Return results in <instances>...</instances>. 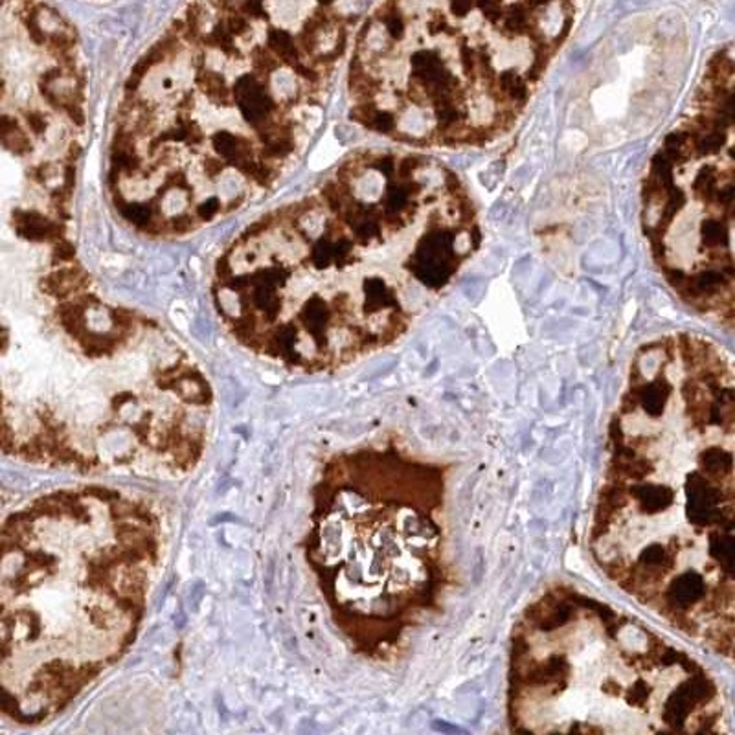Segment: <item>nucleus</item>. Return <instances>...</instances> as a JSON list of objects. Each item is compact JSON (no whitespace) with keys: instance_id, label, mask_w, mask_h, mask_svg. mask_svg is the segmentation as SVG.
Masks as SVG:
<instances>
[{"instance_id":"13","label":"nucleus","mask_w":735,"mask_h":735,"mask_svg":"<svg viewBox=\"0 0 735 735\" xmlns=\"http://www.w3.org/2000/svg\"><path fill=\"white\" fill-rule=\"evenodd\" d=\"M226 168L225 160L220 158H206L205 160V171L210 179H216L217 175L223 173V169Z\"/></svg>"},{"instance_id":"12","label":"nucleus","mask_w":735,"mask_h":735,"mask_svg":"<svg viewBox=\"0 0 735 735\" xmlns=\"http://www.w3.org/2000/svg\"><path fill=\"white\" fill-rule=\"evenodd\" d=\"M237 10L247 17L248 21H268L267 10L261 2H245V4L237 6Z\"/></svg>"},{"instance_id":"15","label":"nucleus","mask_w":735,"mask_h":735,"mask_svg":"<svg viewBox=\"0 0 735 735\" xmlns=\"http://www.w3.org/2000/svg\"><path fill=\"white\" fill-rule=\"evenodd\" d=\"M193 103H195V96L191 90H186L182 94V98L179 100V103H177V109L180 110V112H189V110L193 109Z\"/></svg>"},{"instance_id":"8","label":"nucleus","mask_w":735,"mask_h":735,"mask_svg":"<svg viewBox=\"0 0 735 735\" xmlns=\"http://www.w3.org/2000/svg\"><path fill=\"white\" fill-rule=\"evenodd\" d=\"M304 263H311L316 268H327L329 265H335V239L329 236L318 237L313 247H311L309 257Z\"/></svg>"},{"instance_id":"1","label":"nucleus","mask_w":735,"mask_h":735,"mask_svg":"<svg viewBox=\"0 0 735 735\" xmlns=\"http://www.w3.org/2000/svg\"><path fill=\"white\" fill-rule=\"evenodd\" d=\"M2 714L39 726L135 646L164 531L147 500L100 483L53 489L0 531Z\"/></svg>"},{"instance_id":"9","label":"nucleus","mask_w":735,"mask_h":735,"mask_svg":"<svg viewBox=\"0 0 735 735\" xmlns=\"http://www.w3.org/2000/svg\"><path fill=\"white\" fill-rule=\"evenodd\" d=\"M223 210H225V208L220 205V200L217 199V197H210V199H206L205 202H200L199 206H195L193 216L199 220H211Z\"/></svg>"},{"instance_id":"3","label":"nucleus","mask_w":735,"mask_h":735,"mask_svg":"<svg viewBox=\"0 0 735 735\" xmlns=\"http://www.w3.org/2000/svg\"><path fill=\"white\" fill-rule=\"evenodd\" d=\"M505 678L513 735H717L700 667L573 585H550L520 612Z\"/></svg>"},{"instance_id":"14","label":"nucleus","mask_w":735,"mask_h":735,"mask_svg":"<svg viewBox=\"0 0 735 735\" xmlns=\"http://www.w3.org/2000/svg\"><path fill=\"white\" fill-rule=\"evenodd\" d=\"M67 114H69L70 120L76 123L78 127H83L85 126V112H83V107L79 105V103H76V105H70L69 109L64 110Z\"/></svg>"},{"instance_id":"10","label":"nucleus","mask_w":735,"mask_h":735,"mask_svg":"<svg viewBox=\"0 0 735 735\" xmlns=\"http://www.w3.org/2000/svg\"><path fill=\"white\" fill-rule=\"evenodd\" d=\"M74 257H76V248H74L72 243L69 239H63L53 245L52 250V263L58 265V263H72Z\"/></svg>"},{"instance_id":"7","label":"nucleus","mask_w":735,"mask_h":735,"mask_svg":"<svg viewBox=\"0 0 735 735\" xmlns=\"http://www.w3.org/2000/svg\"><path fill=\"white\" fill-rule=\"evenodd\" d=\"M250 63H252V70L257 78L267 81L268 76H270L274 70L279 69L282 61H279L267 46L257 44V46L252 48V52H250Z\"/></svg>"},{"instance_id":"16","label":"nucleus","mask_w":735,"mask_h":735,"mask_svg":"<svg viewBox=\"0 0 735 735\" xmlns=\"http://www.w3.org/2000/svg\"><path fill=\"white\" fill-rule=\"evenodd\" d=\"M79 155H81V147H79L78 142H72L69 151H67V157H64V164H74L76 166V160L79 158Z\"/></svg>"},{"instance_id":"2","label":"nucleus","mask_w":735,"mask_h":735,"mask_svg":"<svg viewBox=\"0 0 735 735\" xmlns=\"http://www.w3.org/2000/svg\"><path fill=\"white\" fill-rule=\"evenodd\" d=\"M447 476L397 445L326 460L311 487L302 550L349 649L386 662L443 605Z\"/></svg>"},{"instance_id":"5","label":"nucleus","mask_w":735,"mask_h":735,"mask_svg":"<svg viewBox=\"0 0 735 735\" xmlns=\"http://www.w3.org/2000/svg\"><path fill=\"white\" fill-rule=\"evenodd\" d=\"M211 146L216 153L225 160L226 166L236 168L241 166L243 162L254 160V146L252 140L241 135H234L230 131H217L211 135Z\"/></svg>"},{"instance_id":"6","label":"nucleus","mask_w":735,"mask_h":735,"mask_svg":"<svg viewBox=\"0 0 735 735\" xmlns=\"http://www.w3.org/2000/svg\"><path fill=\"white\" fill-rule=\"evenodd\" d=\"M0 131H2V144L8 151H11L17 157H26L33 151V144L26 132L19 127L17 118L11 116H2L0 121Z\"/></svg>"},{"instance_id":"4","label":"nucleus","mask_w":735,"mask_h":735,"mask_svg":"<svg viewBox=\"0 0 735 735\" xmlns=\"http://www.w3.org/2000/svg\"><path fill=\"white\" fill-rule=\"evenodd\" d=\"M15 232L22 239L32 243H59L64 239V225L61 220H52L39 211L13 210L11 214Z\"/></svg>"},{"instance_id":"11","label":"nucleus","mask_w":735,"mask_h":735,"mask_svg":"<svg viewBox=\"0 0 735 735\" xmlns=\"http://www.w3.org/2000/svg\"><path fill=\"white\" fill-rule=\"evenodd\" d=\"M22 116H24L28 127L32 129V132L35 135V137H42V135L46 132L48 120H46V116L42 114V112H39V110H24Z\"/></svg>"}]
</instances>
